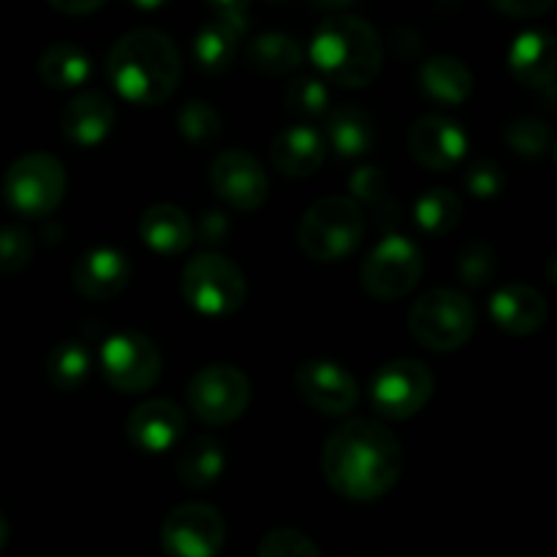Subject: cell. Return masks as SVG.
I'll return each mask as SVG.
<instances>
[{"label":"cell","instance_id":"1","mask_svg":"<svg viewBox=\"0 0 557 557\" xmlns=\"http://www.w3.org/2000/svg\"><path fill=\"white\" fill-rule=\"evenodd\" d=\"M406 468V451L397 435L381 422L348 419L326 438L321 471L341 498L373 504L392 493Z\"/></svg>","mask_w":557,"mask_h":557},{"label":"cell","instance_id":"2","mask_svg":"<svg viewBox=\"0 0 557 557\" xmlns=\"http://www.w3.org/2000/svg\"><path fill=\"white\" fill-rule=\"evenodd\" d=\"M107 79L125 101L136 107H158L166 101L183 76L180 49L166 33L136 27L114 41L107 54Z\"/></svg>","mask_w":557,"mask_h":557},{"label":"cell","instance_id":"3","mask_svg":"<svg viewBox=\"0 0 557 557\" xmlns=\"http://www.w3.org/2000/svg\"><path fill=\"white\" fill-rule=\"evenodd\" d=\"M310 60L341 87H368L384 63V47L370 22L359 16H330L310 38Z\"/></svg>","mask_w":557,"mask_h":557},{"label":"cell","instance_id":"4","mask_svg":"<svg viewBox=\"0 0 557 557\" xmlns=\"http://www.w3.org/2000/svg\"><path fill=\"white\" fill-rule=\"evenodd\" d=\"M364 215L362 207L348 196L319 199L299 221L297 243L310 261L335 264L362 245Z\"/></svg>","mask_w":557,"mask_h":557},{"label":"cell","instance_id":"5","mask_svg":"<svg viewBox=\"0 0 557 557\" xmlns=\"http://www.w3.org/2000/svg\"><path fill=\"white\" fill-rule=\"evenodd\" d=\"M413 341L433 354H449L466 346L476 332V305L455 288H430L408 313Z\"/></svg>","mask_w":557,"mask_h":557},{"label":"cell","instance_id":"6","mask_svg":"<svg viewBox=\"0 0 557 557\" xmlns=\"http://www.w3.org/2000/svg\"><path fill=\"white\" fill-rule=\"evenodd\" d=\"M180 294L196 313L210 315V319H226L245 305L248 283H245L237 261L205 250L183 267Z\"/></svg>","mask_w":557,"mask_h":557},{"label":"cell","instance_id":"7","mask_svg":"<svg viewBox=\"0 0 557 557\" xmlns=\"http://www.w3.org/2000/svg\"><path fill=\"white\" fill-rule=\"evenodd\" d=\"M65 166L49 152H25L3 177V199L16 215L47 218L65 196Z\"/></svg>","mask_w":557,"mask_h":557},{"label":"cell","instance_id":"8","mask_svg":"<svg viewBox=\"0 0 557 557\" xmlns=\"http://www.w3.org/2000/svg\"><path fill=\"white\" fill-rule=\"evenodd\" d=\"M424 272V253L413 239L403 234H386L359 267V283L381 302L403 299L417 288Z\"/></svg>","mask_w":557,"mask_h":557},{"label":"cell","instance_id":"9","mask_svg":"<svg viewBox=\"0 0 557 557\" xmlns=\"http://www.w3.org/2000/svg\"><path fill=\"white\" fill-rule=\"evenodd\" d=\"M98 364H101L103 381L112 389L123 392V395H139L158 384L163 357L150 337L134 330H123L101 343Z\"/></svg>","mask_w":557,"mask_h":557},{"label":"cell","instance_id":"10","mask_svg":"<svg viewBox=\"0 0 557 557\" xmlns=\"http://www.w3.org/2000/svg\"><path fill=\"white\" fill-rule=\"evenodd\" d=\"M433 389L435 379L428 364L419 359H395L375 370L368 397L379 417L406 422L428 406Z\"/></svg>","mask_w":557,"mask_h":557},{"label":"cell","instance_id":"11","mask_svg":"<svg viewBox=\"0 0 557 557\" xmlns=\"http://www.w3.org/2000/svg\"><path fill=\"white\" fill-rule=\"evenodd\" d=\"M188 408L199 422L223 428L248 411L250 381L234 364H210L188 381Z\"/></svg>","mask_w":557,"mask_h":557},{"label":"cell","instance_id":"12","mask_svg":"<svg viewBox=\"0 0 557 557\" xmlns=\"http://www.w3.org/2000/svg\"><path fill=\"white\" fill-rule=\"evenodd\" d=\"M226 542L221 511L207 504H183L169 511L161 525L166 557H218Z\"/></svg>","mask_w":557,"mask_h":557},{"label":"cell","instance_id":"13","mask_svg":"<svg viewBox=\"0 0 557 557\" xmlns=\"http://www.w3.org/2000/svg\"><path fill=\"white\" fill-rule=\"evenodd\" d=\"M210 185L218 199L232 210L253 212L270 196V180L259 158L245 150L218 152L210 163Z\"/></svg>","mask_w":557,"mask_h":557},{"label":"cell","instance_id":"14","mask_svg":"<svg viewBox=\"0 0 557 557\" xmlns=\"http://www.w3.org/2000/svg\"><path fill=\"white\" fill-rule=\"evenodd\" d=\"M294 389L313 411L346 417L359 403V384L343 364L330 359H308L294 373Z\"/></svg>","mask_w":557,"mask_h":557},{"label":"cell","instance_id":"15","mask_svg":"<svg viewBox=\"0 0 557 557\" xmlns=\"http://www.w3.org/2000/svg\"><path fill=\"white\" fill-rule=\"evenodd\" d=\"M408 150L424 169L446 172L468 156V134L446 114H424L408 131Z\"/></svg>","mask_w":557,"mask_h":557},{"label":"cell","instance_id":"16","mask_svg":"<svg viewBox=\"0 0 557 557\" xmlns=\"http://www.w3.org/2000/svg\"><path fill=\"white\" fill-rule=\"evenodd\" d=\"M125 435L141 455H163L185 435V411L172 400H147L128 413Z\"/></svg>","mask_w":557,"mask_h":557},{"label":"cell","instance_id":"17","mask_svg":"<svg viewBox=\"0 0 557 557\" xmlns=\"http://www.w3.org/2000/svg\"><path fill=\"white\" fill-rule=\"evenodd\" d=\"M71 281L82 297L92 302H107L123 294L131 283V261L123 250L112 245H96L76 259Z\"/></svg>","mask_w":557,"mask_h":557},{"label":"cell","instance_id":"18","mask_svg":"<svg viewBox=\"0 0 557 557\" xmlns=\"http://www.w3.org/2000/svg\"><path fill=\"white\" fill-rule=\"evenodd\" d=\"M117 109L107 92L85 90L71 98L60 112V134L76 147H96L112 134Z\"/></svg>","mask_w":557,"mask_h":557},{"label":"cell","instance_id":"19","mask_svg":"<svg viewBox=\"0 0 557 557\" xmlns=\"http://www.w3.org/2000/svg\"><path fill=\"white\" fill-rule=\"evenodd\" d=\"M490 319L506 335H533L547 321V299L528 283H506L490 297Z\"/></svg>","mask_w":557,"mask_h":557},{"label":"cell","instance_id":"20","mask_svg":"<svg viewBox=\"0 0 557 557\" xmlns=\"http://www.w3.org/2000/svg\"><path fill=\"white\" fill-rule=\"evenodd\" d=\"M509 71L520 85L547 90L557 74V41L547 30H522L509 47Z\"/></svg>","mask_w":557,"mask_h":557},{"label":"cell","instance_id":"21","mask_svg":"<svg viewBox=\"0 0 557 557\" xmlns=\"http://www.w3.org/2000/svg\"><path fill=\"white\" fill-rule=\"evenodd\" d=\"M270 158L277 172L288 180L313 177L326 158V141L310 125H288L272 139Z\"/></svg>","mask_w":557,"mask_h":557},{"label":"cell","instance_id":"22","mask_svg":"<svg viewBox=\"0 0 557 557\" xmlns=\"http://www.w3.org/2000/svg\"><path fill=\"white\" fill-rule=\"evenodd\" d=\"M139 237L161 256H177L194 243V221L174 205H152L139 218Z\"/></svg>","mask_w":557,"mask_h":557},{"label":"cell","instance_id":"23","mask_svg":"<svg viewBox=\"0 0 557 557\" xmlns=\"http://www.w3.org/2000/svg\"><path fill=\"white\" fill-rule=\"evenodd\" d=\"M419 87L428 98L438 103H457L468 101L473 92V74L462 60L449 58V54H435L424 60L419 69Z\"/></svg>","mask_w":557,"mask_h":557},{"label":"cell","instance_id":"24","mask_svg":"<svg viewBox=\"0 0 557 557\" xmlns=\"http://www.w3.org/2000/svg\"><path fill=\"white\" fill-rule=\"evenodd\" d=\"M92 63L82 47L71 41H58L47 47L38 58V76L49 90H76L90 79Z\"/></svg>","mask_w":557,"mask_h":557},{"label":"cell","instance_id":"25","mask_svg":"<svg viewBox=\"0 0 557 557\" xmlns=\"http://www.w3.org/2000/svg\"><path fill=\"white\" fill-rule=\"evenodd\" d=\"M341 158H362L373 150L375 128L368 112L359 107H341L326 114V139Z\"/></svg>","mask_w":557,"mask_h":557},{"label":"cell","instance_id":"26","mask_svg":"<svg viewBox=\"0 0 557 557\" xmlns=\"http://www.w3.org/2000/svg\"><path fill=\"white\" fill-rule=\"evenodd\" d=\"M223 471H226V455L212 435L190 438L177 457V476L190 490L212 487L223 476Z\"/></svg>","mask_w":557,"mask_h":557},{"label":"cell","instance_id":"27","mask_svg":"<svg viewBox=\"0 0 557 557\" xmlns=\"http://www.w3.org/2000/svg\"><path fill=\"white\" fill-rule=\"evenodd\" d=\"M245 63L259 76H283L302 63V49L286 33H261L248 44Z\"/></svg>","mask_w":557,"mask_h":557},{"label":"cell","instance_id":"28","mask_svg":"<svg viewBox=\"0 0 557 557\" xmlns=\"http://www.w3.org/2000/svg\"><path fill=\"white\" fill-rule=\"evenodd\" d=\"M237 41L239 38L226 25H221L218 20L207 22L190 44V60H194L196 71L207 76L226 74L234 63Z\"/></svg>","mask_w":557,"mask_h":557},{"label":"cell","instance_id":"29","mask_svg":"<svg viewBox=\"0 0 557 557\" xmlns=\"http://www.w3.org/2000/svg\"><path fill=\"white\" fill-rule=\"evenodd\" d=\"M413 221L430 237H446L462 221V201L449 188H430L413 205Z\"/></svg>","mask_w":557,"mask_h":557},{"label":"cell","instance_id":"30","mask_svg":"<svg viewBox=\"0 0 557 557\" xmlns=\"http://www.w3.org/2000/svg\"><path fill=\"white\" fill-rule=\"evenodd\" d=\"M47 381L60 392H76L90 379L92 357L85 343H60L47 357Z\"/></svg>","mask_w":557,"mask_h":557},{"label":"cell","instance_id":"31","mask_svg":"<svg viewBox=\"0 0 557 557\" xmlns=\"http://www.w3.org/2000/svg\"><path fill=\"white\" fill-rule=\"evenodd\" d=\"M283 103L292 114L302 120H315V117H324L330 112V90L321 79L315 76H297L286 85L283 90Z\"/></svg>","mask_w":557,"mask_h":557},{"label":"cell","instance_id":"32","mask_svg":"<svg viewBox=\"0 0 557 557\" xmlns=\"http://www.w3.org/2000/svg\"><path fill=\"white\" fill-rule=\"evenodd\" d=\"M504 141L520 158H544L553 147V131L539 117H517L504 128Z\"/></svg>","mask_w":557,"mask_h":557},{"label":"cell","instance_id":"33","mask_svg":"<svg viewBox=\"0 0 557 557\" xmlns=\"http://www.w3.org/2000/svg\"><path fill=\"white\" fill-rule=\"evenodd\" d=\"M221 114L207 101H188L177 112L180 136L196 147L212 145L221 136Z\"/></svg>","mask_w":557,"mask_h":557},{"label":"cell","instance_id":"34","mask_svg":"<svg viewBox=\"0 0 557 557\" xmlns=\"http://www.w3.org/2000/svg\"><path fill=\"white\" fill-rule=\"evenodd\" d=\"M498 272V256H495L493 245L484 243V239H473L457 256V275L466 286L482 288Z\"/></svg>","mask_w":557,"mask_h":557},{"label":"cell","instance_id":"35","mask_svg":"<svg viewBox=\"0 0 557 557\" xmlns=\"http://www.w3.org/2000/svg\"><path fill=\"white\" fill-rule=\"evenodd\" d=\"M33 259V237L22 226L0 228V275H16Z\"/></svg>","mask_w":557,"mask_h":557},{"label":"cell","instance_id":"36","mask_svg":"<svg viewBox=\"0 0 557 557\" xmlns=\"http://www.w3.org/2000/svg\"><path fill=\"white\" fill-rule=\"evenodd\" d=\"M259 557H321V553L305 533L281 528L261 539Z\"/></svg>","mask_w":557,"mask_h":557},{"label":"cell","instance_id":"37","mask_svg":"<svg viewBox=\"0 0 557 557\" xmlns=\"http://www.w3.org/2000/svg\"><path fill=\"white\" fill-rule=\"evenodd\" d=\"M348 188H351V196H354V205H370L375 212H381V205H389L392 207V199H389V188H386V174L381 172V169L375 166H362L354 172L351 183H348Z\"/></svg>","mask_w":557,"mask_h":557},{"label":"cell","instance_id":"38","mask_svg":"<svg viewBox=\"0 0 557 557\" xmlns=\"http://www.w3.org/2000/svg\"><path fill=\"white\" fill-rule=\"evenodd\" d=\"M466 188L482 201L498 199L506 188V174L500 169V163L490 161V158L473 161L466 172Z\"/></svg>","mask_w":557,"mask_h":557},{"label":"cell","instance_id":"39","mask_svg":"<svg viewBox=\"0 0 557 557\" xmlns=\"http://www.w3.org/2000/svg\"><path fill=\"white\" fill-rule=\"evenodd\" d=\"M228 234H232V223H228L226 212L221 210H207L199 218V223L194 226V239H199L201 245H207L212 253V248H221L226 245Z\"/></svg>","mask_w":557,"mask_h":557},{"label":"cell","instance_id":"40","mask_svg":"<svg viewBox=\"0 0 557 557\" xmlns=\"http://www.w3.org/2000/svg\"><path fill=\"white\" fill-rule=\"evenodd\" d=\"M212 14H215V20L221 22V25H226L237 38H243L245 30H248V5L243 3L212 5Z\"/></svg>","mask_w":557,"mask_h":557},{"label":"cell","instance_id":"41","mask_svg":"<svg viewBox=\"0 0 557 557\" xmlns=\"http://www.w3.org/2000/svg\"><path fill=\"white\" fill-rule=\"evenodd\" d=\"M495 11H500V14H509V16H520V20H525V16H539V14H547L549 9H553V0H539V3H511V0H500V3H490Z\"/></svg>","mask_w":557,"mask_h":557},{"label":"cell","instance_id":"42","mask_svg":"<svg viewBox=\"0 0 557 557\" xmlns=\"http://www.w3.org/2000/svg\"><path fill=\"white\" fill-rule=\"evenodd\" d=\"M54 11L63 14H92V11L103 9V3H52Z\"/></svg>","mask_w":557,"mask_h":557},{"label":"cell","instance_id":"43","mask_svg":"<svg viewBox=\"0 0 557 557\" xmlns=\"http://www.w3.org/2000/svg\"><path fill=\"white\" fill-rule=\"evenodd\" d=\"M9 520H5V515L0 511V553H3V547L9 544Z\"/></svg>","mask_w":557,"mask_h":557}]
</instances>
